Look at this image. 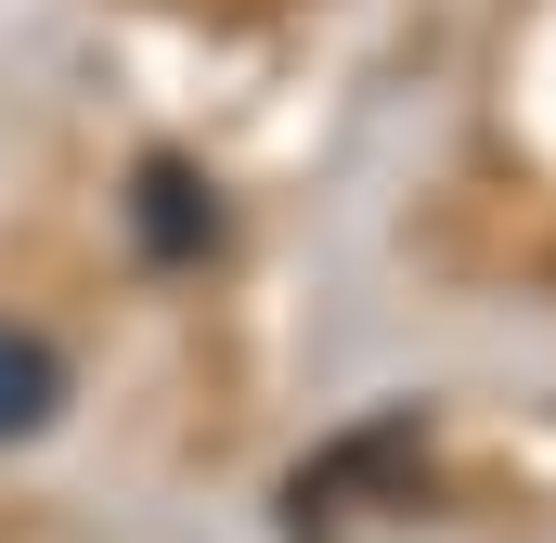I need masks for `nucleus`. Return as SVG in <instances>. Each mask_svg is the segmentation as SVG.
I'll return each mask as SVG.
<instances>
[{"label":"nucleus","mask_w":556,"mask_h":543,"mask_svg":"<svg viewBox=\"0 0 556 543\" xmlns=\"http://www.w3.org/2000/svg\"><path fill=\"white\" fill-rule=\"evenodd\" d=\"M142 233H155V260H181V247H207V207H194V168H142Z\"/></svg>","instance_id":"nucleus-2"},{"label":"nucleus","mask_w":556,"mask_h":543,"mask_svg":"<svg viewBox=\"0 0 556 543\" xmlns=\"http://www.w3.org/2000/svg\"><path fill=\"white\" fill-rule=\"evenodd\" d=\"M52 402H65V363L26 337V324H0V440H26V427H52Z\"/></svg>","instance_id":"nucleus-1"}]
</instances>
